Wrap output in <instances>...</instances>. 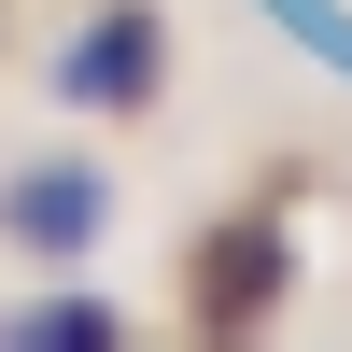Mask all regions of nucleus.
<instances>
[{
	"instance_id": "nucleus-1",
	"label": "nucleus",
	"mask_w": 352,
	"mask_h": 352,
	"mask_svg": "<svg viewBox=\"0 0 352 352\" xmlns=\"http://www.w3.org/2000/svg\"><path fill=\"white\" fill-rule=\"evenodd\" d=\"M184 282H197V324H212V338H240V324H268V296H282V226H268V212H240V226H212V240L184 254Z\"/></svg>"
},
{
	"instance_id": "nucleus-2",
	"label": "nucleus",
	"mask_w": 352,
	"mask_h": 352,
	"mask_svg": "<svg viewBox=\"0 0 352 352\" xmlns=\"http://www.w3.org/2000/svg\"><path fill=\"white\" fill-rule=\"evenodd\" d=\"M56 99H85V113H141V99H155V14H141V0H113L99 28H71Z\"/></svg>"
},
{
	"instance_id": "nucleus-3",
	"label": "nucleus",
	"mask_w": 352,
	"mask_h": 352,
	"mask_svg": "<svg viewBox=\"0 0 352 352\" xmlns=\"http://www.w3.org/2000/svg\"><path fill=\"white\" fill-rule=\"evenodd\" d=\"M0 226H14L28 254H85L113 226V184L99 169H14V197H0Z\"/></svg>"
},
{
	"instance_id": "nucleus-4",
	"label": "nucleus",
	"mask_w": 352,
	"mask_h": 352,
	"mask_svg": "<svg viewBox=\"0 0 352 352\" xmlns=\"http://www.w3.org/2000/svg\"><path fill=\"white\" fill-rule=\"evenodd\" d=\"M0 338H14V352H113V310L99 296H43V310H14Z\"/></svg>"
}]
</instances>
